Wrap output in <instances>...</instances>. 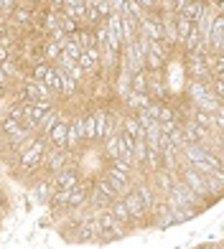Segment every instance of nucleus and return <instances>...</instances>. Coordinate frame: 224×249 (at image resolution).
<instances>
[{
  "mask_svg": "<svg viewBox=\"0 0 224 249\" xmlns=\"http://www.w3.org/2000/svg\"><path fill=\"white\" fill-rule=\"evenodd\" d=\"M178 180H181V183H186L199 198H204V201L209 198V178L201 176V173H196L194 168H181Z\"/></svg>",
  "mask_w": 224,
  "mask_h": 249,
  "instance_id": "obj_2",
  "label": "nucleus"
},
{
  "mask_svg": "<svg viewBox=\"0 0 224 249\" xmlns=\"http://www.w3.org/2000/svg\"><path fill=\"white\" fill-rule=\"evenodd\" d=\"M41 82H43V84H46V87L51 89V92H54V94H59V89H61V71H59V69H56V66H51V69L46 71V76H43V79H41Z\"/></svg>",
  "mask_w": 224,
  "mask_h": 249,
  "instance_id": "obj_18",
  "label": "nucleus"
},
{
  "mask_svg": "<svg viewBox=\"0 0 224 249\" xmlns=\"http://www.w3.org/2000/svg\"><path fill=\"white\" fill-rule=\"evenodd\" d=\"M122 203H125V209L130 213V221L132 224H143L145 219H148V209H145V203L138 198L135 191H130V194L122 196Z\"/></svg>",
  "mask_w": 224,
  "mask_h": 249,
  "instance_id": "obj_5",
  "label": "nucleus"
},
{
  "mask_svg": "<svg viewBox=\"0 0 224 249\" xmlns=\"http://www.w3.org/2000/svg\"><path fill=\"white\" fill-rule=\"evenodd\" d=\"M122 102H125V107H128L130 112H138V109H145V107L150 105V97H148V94H140V92H130Z\"/></svg>",
  "mask_w": 224,
  "mask_h": 249,
  "instance_id": "obj_16",
  "label": "nucleus"
},
{
  "mask_svg": "<svg viewBox=\"0 0 224 249\" xmlns=\"http://www.w3.org/2000/svg\"><path fill=\"white\" fill-rule=\"evenodd\" d=\"M201 249H222L219 244H214V247H201Z\"/></svg>",
  "mask_w": 224,
  "mask_h": 249,
  "instance_id": "obj_33",
  "label": "nucleus"
},
{
  "mask_svg": "<svg viewBox=\"0 0 224 249\" xmlns=\"http://www.w3.org/2000/svg\"><path fill=\"white\" fill-rule=\"evenodd\" d=\"M5 117H10V120H16V122H20V124H23V105H20V99H16L13 105L8 107Z\"/></svg>",
  "mask_w": 224,
  "mask_h": 249,
  "instance_id": "obj_23",
  "label": "nucleus"
},
{
  "mask_svg": "<svg viewBox=\"0 0 224 249\" xmlns=\"http://www.w3.org/2000/svg\"><path fill=\"white\" fill-rule=\"evenodd\" d=\"M10 59V51H8V46H5V43H0V64H3V61H8Z\"/></svg>",
  "mask_w": 224,
  "mask_h": 249,
  "instance_id": "obj_29",
  "label": "nucleus"
},
{
  "mask_svg": "<svg viewBox=\"0 0 224 249\" xmlns=\"http://www.w3.org/2000/svg\"><path fill=\"white\" fill-rule=\"evenodd\" d=\"M0 82H8V79H5V74H3V69H0Z\"/></svg>",
  "mask_w": 224,
  "mask_h": 249,
  "instance_id": "obj_32",
  "label": "nucleus"
},
{
  "mask_svg": "<svg viewBox=\"0 0 224 249\" xmlns=\"http://www.w3.org/2000/svg\"><path fill=\"white\" fill-rule=\"evenodd\" d=\"M8 94V82H0V97Z\"/></svg>",
  "mask_w": 224,
  "mask_h": 249,
  "instance_id": "obj_31",
  "label": "nucleus"
},
{
  "mask_svg": "<svg viewBox=\"0 0 224 249\" xmlns=\"http://www.w3.org/2000/svg\"><path fill=\"white\" fill-rule=\"evenodd\" d=\"M51 194H54V183H51L49 176H43V178H38L36 183H33V196H36L38 201H46L49 203Z\"/></svg>",
  "mask_w": 224,
  "mask_h": 249,
  "instance_id": "obj_14",
  "label": "nucleus"
},
{
  "mask_svg": "<svg viewBox=\"0 0 224 249\" xmlns=\"http://www.w3.org/2000/svg\"><path fill=\"white\" fill-rule=\"evenodd\" d=\"M110 201H112V198H107L94 183H92V188L87 191V206H89V209H107Z\"/></svg>",
  "mask_w": 224,
  "mask_h": 249,
  "instance_id": "obj_13",
  "label": "nucleus"
},
{
  "mask_svg": "<svg viewBox=\"0 0 224 249\" xmlns=\"http://www.w3.org/2000/svg\"><path fill=\"white\" fill-rule=\"evenodd\" d=\"M186 94H188V102H191L194 109H201V112H219L222 109V99L214 97L209 82H194V79H188Z\"/></svg>",
  "mask_w": 224,
  "mask_h": 249,
  "instance_id": "obj_1",
  "label": "nucleus"
},
{
  "mask_svg": "<svg viewBox=\"0 0 224 249\" xmlns=\"http://www.w3.org/2000/svg\"><path fill=\"white\" fill-rule=\"evenodd\" d=\"M79 145H82V138H79V130H76V122L69 120V124H66V142H64V148L76 153V150H79Z\"/></svg>",
  "mask_w": 224,
  "mask_h": 249,
  "instance_id": "obj_17",
  "label": "nucleus"
},
{
  "mask_svg": "<svg viewBox=\"0 0 224 249\" xmlns=\"http://www.w3.org/2000/svg\"><path fill=\"white\" fill-rule=\"evenodd\" d=\"M130 92H140V94H148V76L143 71H135L130 76Z\"/></svg>",
  "mask_w": 224,
  "mask_h": 249,
  "instance_id": "obj_19",
  "label": "nucleus"
},
{
  "mask_svg": "<svg viewBox=\"0 0 224 249\" xmlns=\"http://www.w3.org/2000/svg\"><path fill=\"white\" fill-rule=\"evenodd\" d=\"M107 211L112 213V219H115V221H120L122 226H132V221H130V213H128V209H125V203H122V198L110 201Z\"/></svg>",
  "mask_w": 224,
  "mask_h": 249,
  "instance_id": "obj_12",
  "label": "nucleus"
},
{
  "mask_svg": "<svg viewBox=\"0 0 224 249\" xmlns=\"http://www.w3.org/2000/svg\"><path fill=\"white\" fill-rule=\"evenodd\" d=\"M163 69H166V59H163V56L153 53V51L145 53V71H163Z\"/></svg>",
  "mask_w": 224,
  "mask_h": 249,
  "instance_id": "obj_20",
  "label": "nucleus"
},
{
  "mask_svg": "<svg viewBox=\"0 0 224 249\" xmlns=\"http://www.w3.org/2000/svg\"><path fill=\"white\" fill-rule=\"evenodd\" d=\"M168 140H171V142L176 145V148H181V145L186 142V140H184V132H181V127H176L171 135H168Z\"/></svg>",
  "mask_w": 224,
  "mask_h": 249,
  "instance_id": "obj_26",
  "label": "nucleus"
},
{
  "mask_svg": "<svg viewBox=\"0 0 224 249\" xmlns=\"http://www.w3.org/2000/svg\"><path fill=\"white\" fill-rule=\"evenodd\" d=\"M158 124H161V132H163V135H171V132L178 127L176 120H166V122H158Z\"/></svg>",
  "mask_w": 224,
  "mask_h": 249,
  "instance_id": "obj_27",
  "label": "nucleus"
},
{
  "mask_svg": "<svg viewBox=\"0 0 224 249\" xmlns=\"http://www.w3.org/2000/svg\"><path fill=\"white\" fill-rule=\"evenodd\" d=\"M64 8V0H49V10L51 13H56V10H61Z\"/></svg>",
  "mask_w": 224,
  "mask_h": 249,
  "instance_id": "obj_28",
  "label": "nucleus"
},
{
  "mask_svg": "<svg viewBox=\"0 0 224 249\" xmlns=\"http://www.w3.org/2000/svg\"><path fill=\"white\" fill-rule=\"evenodd\" d=\"M59 28L66 33V36H72L74 31H79V23H76V20H72V18H66L61 10H59Z\"/></svg>",
  "mask_w": 224,
  "mask_h": 249,
  "instance_id": "obj_22",
  "label": "nucleus"
},
{
  "mask_svg": "<svg viewBox=\"0 0 224 249\" xmlns=\"http://www.w3.org/2000/svg\"><path fill=\"white\" fill-rule=\"evenodd\" d=\"M84 10H87L84 0H64V8H61V13H64L66 18L76 20V23H82V18H84Z\"/></svg>",
  "mask_w": 224,
  "mask_h": 249,
  "instance_id": "obj_11",
  "label": "nucleus"
},
{
  "mask_svg": "<svg viewBox=\"0 0 224 249\" xmlns=\"http://www.w3.org/2000/svg\"><path fill=\"white\" fill-rule=\"evenodd\" d=\"M64 56H69V59H79V53H82V49H79V43H74L72 38H66V43H64V51H61Z\"/></svg>",
  "mask_w": 224,
  "mask_h": 249,
  "instance_id": "obj_25",
  "label": "nucleus"
},
{
  "mask_svg": "<svg viewBox=\"0 0 224 249\" xmlns=\"http://www.w3.org/2000/svg\"><path fill=\"white\" fill-rule=\"evenodd\" d=\"M178 127H181L186 142H206V140H211V132H209L206 127H201V124H196L194 120L178 122Z\"/></svg>",
  "mask_w": 224,
  "mask_h": 249,
  "instance_id": "obj_6",
  "label": "nucleus"
},
{
  "mask_svg": "<svg viewBox=\"0 0 224 249\" xmlns=\"http://www.w3.org/2000/svg\"><path fill=\"white\" fill-rule=\"evenodd\" d=\"M74 122H76V130H79L82 145L97 140V130H94V117H92V112H89V115H76Z\"/></svg>",
  "mask_w": 224,
  "mask_h": 249,
  "instance_id": "obj_8",
  "label": "nucleus"
},
{
  "mask_svg": "<svg viewBox=\"0 0 224 249\" xmlns=\"http://www.w3.org/2000/svg\"><path fill=\"white\" fill-rule=\"evenodd\" d=\"M51 183H54V191H72L79 183V173H76V168H64V171L51 176Z\"/></svg>",
  "mask_w": 224,
  "mask_h": 249,
  "instance_id": "obj_7",
  "label": "nucleus"
},
{
  "mask_svg": "<svg viewBox=\"0 0 224 249\" xmlns=\"http://www.w3.org/2000/svg\"><path fill=\"white\" fill-rule=\"evenodd\" d=\"M186 74L188 79H194V82H209L211 74H209V66H206V59L199 53H186Z\"/></svg>",
  "mask_w": 224,
  "mask_h": 249,
  "instance_id": "obj_4",
  "label": "nucleus"
},
{
  "mask_svg": "<svg viewBox=\"0 0 224 249\" xmlns=\"http://www.w3.org/2000/svg\"><path fill=\"white\" fill-rule=\"evenodd\" d=\"M66 124H69V120L61 117V120L51 127V132L46 135V140H49L51 148H64V142H66Z\"/></svg>",
  "mask_w": 224,
  "mask_h": 249,
  "instance_id": "obj_10",
  "label": "nucleus"
},
{
  "mask_svg": "<svg viewBox=\"0 0 224 249\" xmlns=\"http://www.w3.org/2000/svg\"><path fill=\"white\" fill-rule=\"evenodd\" d=\"M61 120V112L56 109V107H51V109H46L43 112V117L38 120V124H36V135H41V138H46V135L51 132V127L56 122Z\"/></svg>",
  "mask_w": 224,
  "mask_h": 249,
  "instance_id": "obj_9",
  "label": "nucleus"
},
{
  "mask_svg": "<svg viewBox=\"0 0 224 249\" xmlns=\"http://www.w3.org/2000/svg\"><path fill=\"white\" fill-rule=\"evenodd\" d=\"M3 135H5L8 145H18V142H28V140H33V135H36V132H31L28 127H23V124L16 122V120L3 117Z\"/></svg>",
  "mask_w": 224,
  "mask_h": 249,
  "instance_id": "obj_3",
  "label": "nucleus"
},
{
  "mask_svg": "<svg viewBox=\"0 0 224 249\" xmlns=\"http://www.w3.org/2000/svg\"><path fill=\"white\" fill-rule=\"evenodd\" d=\"M49 69H51V64H49V61H43V59L33 61V74H31V79H38V82H41V79L46 76Z\"/></svg>",
  "mask_w": 224,
  "mask_h": 249,
  "instance_id": "obj_24",
  "label": "nucleus"
},
{
  "mask_svg": "<svg viewBox=\"0 0 224 249\" xmlns=\"http://www.w3.org/2000/svg\"><path fill=\"white\" fill-rule=\"evenodd\" d=\"M135 3H138L143 10H150V8L155 5V0H135Z\"/></svg>",
  "mask_w": 224,
  "mask_h": 249,
  "instance_id": "obj_30",
  "label": "nucleus"
},
{
  "mask_svg": "<svg viewBox=\"0 0 224 249\" xmlns=\"http://www.w3.org/2000/svg\"><path fill=\"white\" fill-rule=\"evenodd\" d=\"M173 26H176V36H178V46L184 43V38L191 33V28H194V20L188 18V16H173Z\"/></svg>",
  "mask_w": 224,
  "mask_h": 249,
  "instance_id": "obj_15",
  "label": "nucleus"
},
{
  "mask_svg": "<svg viewBox=\"0 0 224 249\" xmlns=\"http://www.w3.org/2000/svg\"><path fill=\"white\" fill-rule=\"evenodd\" d=\"M105 155H107V160H110V163L120 158V150H117V138H115V135L105 138Z\"/></svg>",
  "mask_w": 224,
  "mask_h": 249,
  "instance_id": "obj_21",
  "label": "nucleus"
}]
</instances>
